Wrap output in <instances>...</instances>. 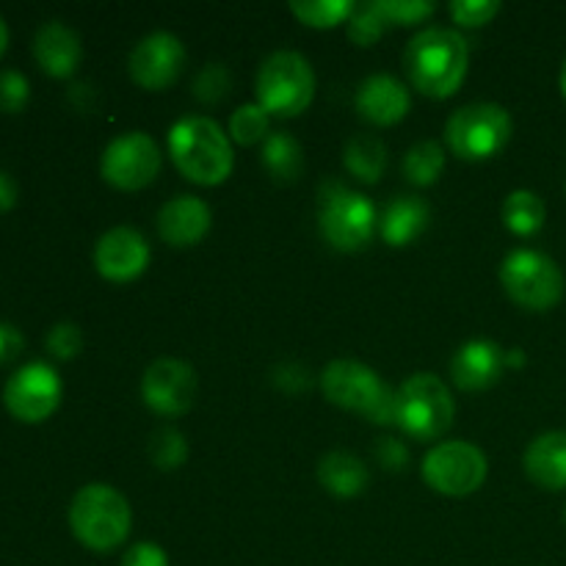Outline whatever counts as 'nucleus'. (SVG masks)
<instances>
[{"instance_id": "obj_1", "label": "nucleus", "mask_w": 566, "mask_h": 566, "mask_svg": "<svg viewBox=\"0 0 566 566\" xmlns=\"http://www.w3.org/2000/svg\"><path fill=\"white\" fill-rule=\"evenodd\" d=\"M470 50L459 31L451 28H423L415 33L403 53V70L420 94L446 99L459 92L468 77Z\"/></svg>"}, {"instance_id": "obj_2", "label": "nucleus", "mask_w": 566, "mask_h": 566, "mask_svg": "<svg viewBox=\"0 0 566 566\" xmlns=\"http://www.w3.org/2000/svg\"><path fill=\"white\" fill-rule=\"evenodd\" d=\"M169 155L188 182L205 188L221 186L235 166L230 136L210 116L177 119L169 130Z\"/></svg>"}, {"instance_id": "obj_3", "label": "nucleus", "mask_w": 566, "mask_h": 566, "mask_svg": "<svg viewBox=\"0 0 566 566\" xmlns=\"http://www.w3.org/2000/svg\"><path fill=\"white\" fill-rule=\"evenodd\" d=\"M70 531L86 551L111 553L130 536L133 512L122 492L108 484H86L70 503Z\"/></svg>"}, {"instance_id": "obj_4", "label": "nucleus", "mask_w": 566, "mask_h": 566, "mask_svg": "<svg viewBox=\"0 0 566 566\" xmlns=\"http://www.w3.org/2000/svg\"><path fill=\"white\" fill-rule=\"evenodd\" d=\"M321 392L329 403L363 415L370 423H396V390L357 359H335L326 365L321 374Z\"/></svg>"}, {"instance_id": "obj_5", "label": "nucleus", "mask_w": 566, "mask_h": 566, "mask_svg": "<svg viewBox=\"0 0 566 566\" xmlns=\"http://www.w3.org/2000/svg\"><path fill=\"white\" fill-rule=\"evenodd\" d=\"M376 208L365 193L337 180H324L318 191V227L324 241L337 252H359L374 238Z\"/></svg>"}, {"instance_id": "obj_6", "label": "nucleus", "mask_w": 566, "mask_h": 566, "mask_svg": "<svg viewBox=\"0 0 566 566\" xmlns=\"http://www.w3.org/2000/svg\"><path fill=\"white\" fill-rule=\"evenodd\" d=\"M457 403L434 374H412L396 390V426L420 442H434L453 426Z\"/></svg>"}, {"instance_id": "obj_7", "label": "nucleus", "mask_w": 566, "mask_h": 566, "mask_svg": "<svg viewBox=\"0 0 566 566\" xmlns=\"http://www.w3.org/2000/svg\"><path fill=\"white\" fill-rule=\"evenodd\" d=\"M258 105L269 116H298L315 97V72L310 61L296 50H276L260 64Z\"/></svg>"}, {"instance_id": "obj_8", "label": "nucleus", "mask_w": 566, "mask_h": 566, "mask_svg": "<svg viewBox=\"0 0 566 566\" xmlns=\"http://www.w3.org/2000/svg\"><path fill=\"white\" fill-rule=\"evenodd\" d=\"M506 296L531 313H547L564 298V274L553 258L536 249H514L501 263Z\"/></svg>"}, {"instance_id": "obj_9", "label": "nucleus", "mask_w": 566, "mask_h": 566, "mask_svg": "<svg viewBox=\"0 0 566 566\" xmlns=\"http://www.w3.org/2000/svg\"><path fill=\"white\" fill-rule=\"evenodd\" d=\"M514 130L512 114L497 103H470L451 114L446 142L453 155L464 160L495 158L509 144Z\"/></svg>"}, {"instance_id": "obj_10", "label": "nucleus", "mask_w": 566, "mask_h": 566, "mask_svg": "<svg viewBox=\"0 0 566 566\" xmlns=\"http://www.w3.org/2000/svg\"><path fill=\"white\" fill-rule=\"evenodd\" d=\"M423 479L434 492L464 497L481 490L490 473L484 451L468 440H448L431 448L423 459Z\"/></svg>"}, {"instance_id": "obj_11", "label": "nucleus", "mask_w": 566, "mask_h": 566, "mask_svg": "<svg viewBox=\"0 0 566 566\" xmlns=\"http://www.w3.org/2000/svg\"><path fill=\"white\" fill-rule=\"evenodd\" d=\"M99 175L119 191H142L160 175V149L144 130L116 136L99 158Z\"/></svg>"}, {"instance_id": "obj_12", "label": "nucleus", "mask_w": 566, "mask_h": 566, "mask_svg": "<svg viewBox=\"0 0 566 566\" xmlns=\"http://www.w3.org/2000/svg\"><path fill=\"white\" fill-rule=\"evenodd\" d=\"M64 385L53 365L28 363L9 376L3 387V403L20 423H44L59 409Z\"/></svg>"}, {"instance_id": "obj_13", "label": "nucleus", "mask_w": 566, "mask_h": 566, "mask_svg": "<svg viewBox=\"0 0 566 566\" xmlns=\"http://www.w3.org/2000/svg\"><path fill=\"white\" fill-rule=\"evenodd\" d=\"M142 398L160 418H180L197 401V370L175 357H160L144 370Z\"/></svg>"}, {"instance_id": "obj_14", "label": "nucleus", "mask_w": 566, "mask_h": 566, "mask_svg": "<svg viewBox=\"0 0 566 566\" xmlns=\"http://www.w3.org/2000/svg\"><path fill=\"white\" fill-rule=\"evenodd\" d=\"M182 66H186V48H182L175 33L166 31H155L144 36L133 48L130 59H127L130 77L142 88H149V92L169 88L180 77Z\"/></svg>"}, {"instance_id": "obj_15", "label": "nucleus", "mask_w": 566, "mask_h": 566, "mask_svg": "<svg viewBox=\"0 0 566 566\" xmlns=\"http://www.w3.org/2000/svg\"><path fill=\"white\" fill-rule=\"evenodd\" d=\"M149 243L133 227H114L94 247V269L108 282H133L147 271Z\"/></svg>"}, {"instance_id": "obj_16", "label": "nucleus", "mask_w": 566, "mask_h": 566, "mask_svg": "<svg viewBox=\"0 0 566 566\" xmlns=\"http://www.w3.org/2000/svg\"><path fill=\"white\" fill-rule=\"evenodd\" d=\"M359 116L376 127H390L401 122L412 108V94L398 77L392 75H370L359 83L357 97H354Z\"/></svg>"}, {"instance_id": "obj_17", "label": "nucleus", "mask_w": 566, "mask_h": 566, "mask_svg": "<svg viewBox=\"0 0 566 566\" xmlns=\"http://www.w3.org/2000/svg\"><path fill=\"white\" fill-rule=\"evenodd\" d=\"M210 221H213V213L208 205L199 197L182 193L158 210V235L175 249L197 247L208 235Z\"/></svg>"}, {"instance_id": "obj_18", "label": "nucleus", "mask_w": 566, "mask_h": 566, "mask_svg": "<svg viewBox=\"0 0 566 566\" xmlns=\"http://www.w3.org/2000/svg\"><path fill=\"white\" fill-rule=\"evenodd\" d=\"M506 365V352L497 343L470 340L451 359L453 385L468 392L486 390V387H492L501 379Z\"/></svg>"}, {"instance_id": "obj_19", "label": "nucleus", "mask_w": 566, "mask_h": 566, "mask_svg": "<svg viewBox=\"0 0 566 566\" xmlns=\"http://www.w3.org/2000/svg\"><path fill=\"white\" fill-rule=\"evenodd\" d=\"M33 59L50 77H70L83 61V42L70 25L50 20L33 36Z\"/></svg>"}, {"instance_id": "obj_20", "label": "nucleus", "mask_w": 566, "mask_h": 566, "mask_svg": "<svg viewBox=\"0 0 566 566\" xmlns=\"http://www.w3.org/2000/svg\"><path fill=\"white\" fill-rule=\"evenodd\" d=\"M525 475L551 492L566 490V431H545L536 437L523 457Z\"/></svg>"}, {"instance_id": "obj_21", "label": "nucleus", "mask_w": 566, "mask_h": 566, "mask_svg": "<svg viewBox=\"0 0 566 566\" xmlns=\"http://www.w3.org/2000/svg\"><path fill=\"white\" fill-rule=\"evenodd\" d=\"M429 205L420 197H396L387 202L379 219V232L387 247H409L429 227Z\"/></svg>"}, {"instance_id": "obj_22", "label": "nucleus", "mask_w": 566, "mask_h": 566, "mask_svg": "<svg viewBox=\"0 0 566 566\" xmlns=\"http://www.w3.org/2000/svg\"><path fill=\"white\" fill-rule=\"evenodd\" d=\"M318 481L326 492L337 497H357L368 486V468L359 457L346 451H332L321 457Z\"/></svg>"}, {"instance_id": "obj_23", "label": "nucleus", "mask_w": 566, "mask_h": 566, "mask_svg": "<svg viewBox=\"0 0 566 566\" xmlns=\"http://www.w3.org/2000/svg\"><path fill=\"white\" fill-rule=\"evenodd\" d=\"M343 164H346L348 175L357 177L359 182H374L381 180L387 169V147L381 144L379 136L374 133H359V136L348 138L346 149H343Z\"/></svg>"}, {"instance_id": "obj_24", "label": "nucleus", "mask_w": 566, "mask_h": 566, "mask_svg": "<svg viewBox=\"0 0 566 566\" xmlns=\"http://www.w3.org/2000/svg\"><path fill=\"white\" fill-rule=\"evenodd\" d=\"M260 160L276 182H293L304 171V149L291 133H269Z\"/></svg>"}, {"instance_id": "obj_25", "label": "nucleus", "mask_w": 566, "mask_h": 566, "mask_svg": "<svg viewBox=\"0 0 566 566\" xmlns=\"http://www.w3.org/2000/svg\"><path fill=\"white\" fill-rule=\"evenodd\" d=\"M545 202H542L539 193L528 191V188L512 191L506 197V202H503V224L520 238L536 235L545 227Z\"/></svg>"}, {"instance_id": "obj_26", "label": "nucleus", "mask_w": 566, "mask_h": 566, "mask_svg": "<svg viewBox=\"0 0 566 566\" xmlns=\"http://www.w3.org/2000/svg\"><path fill=\"white\" fill-rule=\"evenodd\" d=\"M446 169V149L437 142H418L403 155V177L412 186H431Z\"/></svg>"}, {"instance_id": "obj_27", "label": "nucleus", "mask_w": 566, "mask_h": 566, "mask_svg": "<svg viewBox=\"0 0 566 566\" xmlns=\"http://www.w3.org/2000/svg\"><path fill=\"white\" fill-rule=\"evenodd\" d=\"M357 3L352 0H293L291 11L310 28H335L348 22Z\"/></svg>"}, {"instance_id": "obj_28", "label": "nucleus", "mask_w": 566, "mask_h": 566, "mask_svg": "<svg viewBox=\"0 0 566 566\" xmlns=\"http://www.w3.org/2000/svg\"><path fill=\"white\" fill-rule=\"evenodd\" d=\"M387 25L390 22L381 14L379 3H357V9H354V14L346 22V33L359 48H370V44H376L385 36Z\"/></svg>"}, {"instance_id": "obj_29", "label": "nucleus", "mask_w": 566, "mask_h": 566, "mask_svg": "<svg viewBox=\"0 0 566 566\" xmlns=\"http://www.w3.org/2000/svg\"><path fill=\"white\" fill-rule=\"evenodd\" d=\"M230 138L241 147H252L269 138V114L258 103H247L230 116Z\"/></svg>"}, {"instance_id": "obj_30", "label": "nucleus", "mask_w": 566, "mask_h": 566, "mask_svg": "<svg viewBox=\"0 0 566 566\" xmlns=\"http://www.w3.org/2000/svg\"><path fill=\"white\" fill-rule=\"evenodd\" d=\"M149 457H153V464L158 470L182 468L188 459L186 437L177 429H171V426H164V429L155 431L153 440H149Z\"/></svg>"}, {"instance_id": "obj_31", "label": "nucleus", "mask_w": 566, "mask_h": 566, "mask_svg": "<svg viewBox=\"0 0 566 566\" xmlns=\"http://www.w3.org/2000/svg\"><path fill=\"white\" fill-rule=\"evenodd\" d=\"M232 77L230 70L224 64H205L202 72L193 81V94H197L202 103H219L230 94Z\"/></svg>"}, {"instance_id": "obj_32", "label": "nucleus", "mask_w": 566, "mask_h": 566, "mask_svg": "<svg viewBox=\"0 0 566 566\" xmlns=\"http://www.w3.org/2000/svg\"><path fill=\"white\" fill-rule=\"evenodd\" d=\"M381 9V14L387 17V22H398V25H418L426 22L434 14L437 6L429 0H376Z\"/></svg>"}, {"instance_id": "obj_33", "label": "nucleus", "mask_w": 566, "mask_h": 566, "mask_svg": "<svg viewBox=\"0 0 566 566\" xmlns=\"http://www.w3.org/2000/svg\"><path fill=\"white\" fill-rule=\"evenodd\" d=\"M28 97H31V86H28L22 72H0V111H3V114H20L28 105Z\"/></svg>"}, {"instance_id": "obj_34", "label": "nucleus", "mask_w": 566, "mask_h": 566, "mask_svg": "<svg viewBox=\"0 0 566 566\" xmlns=\"http://www.w3.org/2000/svg\"><path fill=\"white\" fill-rule=\"evenodd\" d=\"M497 11H501L497 0H453L451 3L453 22H459L462 28L486 25V22L495 20Z\"/></svg>"}, {"instance_id": "obj_35", "label": "nucleus", "mask_w": 566, "mask_h": 566, "mask_svg": "<svg viewBox=\"0 0 566 566\" xmlns=\"http://www.w3.org/2000/svg\"><path fill=\"white\" fill-rule=\"evenodd\" d=\"M83 348V335L81 326L70 324H55L53 329L48 332V352L53 354L55 359H75Z\"/></svg>"}, {"instance_id": "obj_36", "label": "nucleus", "mask_w": 566, "mask_h": 566, "mask_svg": "<svg viewBox=\"0 0 566 566\" xmlns=\"http://www.w3.org/2000/svg\"><path fill=\"white\" fill-rule=\"evenodd\" d=\"M122 566H169V556L155 542H138L122 556Z\"/></svg>"}, {"instance_id": "obj_37", "label": "nucleus", "mask_w": 566, "mask_h": 566, "mask_svg": "<svg viewBox=\"0 0 566 566\" xmlns=\"http://www.w3.org/2000/svg\"><path fill=\"white\" fill-rule=\"evenodd\" d=\"M376 459L385 470H407L409 464V451L403 442L392 440V437H381L376 442Z\"/></svg>"}, {"instance_id": "obj_38", "label": "nucleus", "mask_w": 566, "mask_h": 566, "mask_svg": "<svg viewBox=\"0 0 566 566\" xmlns=\"http://www.w3.org/2000/svg\"><path fill=\"white\" fill-rule=\"evenodd\" d=\"M22 348H25L22 332L17 329V326L3 324V321H0V365L11 363L14 357H20Z\"/></svg>"}, {"instance_id": "obj_39", "label": "nucleus", "mask_w": 566, "mask_h": 566, "mask_svg": "<svg viewBox=\"0 0 566 566\" xmlns=\"http://www.w3.org/2000/svg\"><path fill=\"white\" fill-rule=\"evenodd\" d=\"M17 197H20V191H17L14 177L0 169V213H9L17 205Z\"/></svg>"}, {"instance_id": "obj_40", "label": "nucleus", "mask_w": 566, "mask_h": 566, "mask_svg": "<svg viewBox=\"0 0 566 566\" xmlns=\"http://www.w3.org/2000/svg\"><path fill=\"white\" fill-rule=\"evenodd\" d=\"M6 48H9V25H6V20L0 17V59H3Z\"/></svg>"}, {"instance_id": "obj_41", "label": "nucleus", "mask_w": 566, "mask_h": 566, "mask_svg": "<svg viewBox=\"0 0 566 566\" xmlns=\"http://www.w3.org/2000/svg\"><path fill=\"white\" fill-rule=\"evenodd\" d=\"M558 83H562V94L566 97V61H564V66H562V77H558Z\"/></svg>"}, {"instance_id": "obj_42", "label": "nucleus", "mask_w": 566, "mask_h": 566, "mask_svg": "<svg viewBox=\"0 0 566 566\" xmlns=\"http://www.w3.org/2000/svg\"><path fill=\"white\" fill-rule=\"evenodd\" d=\"M564 517H566V512H564Z\"/></svg>"}]
</instances>
